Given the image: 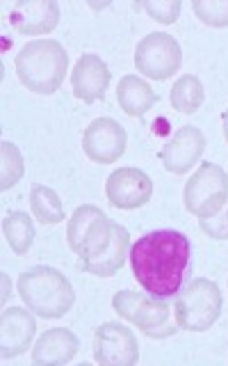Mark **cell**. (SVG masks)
I'll use <instances>...</instances> for the list:
<instances>
[{
    "mask_svg": "<svg viewBox=\"0 0 228 366\" xmlns=\"http://www.w3.org/2000/svg\"><path fill=\"white\" fill-rule=\"evenodd\" d=\"M19 295L26 307L39 318H62L71 312L76 291L60 270L34 266L19 274Z\"/></svg>",
    "mask_w": 228,
    "mask_h": 366,
    "instance_id": "obj_3",
    "label": "cell"
},
{
    "mask_svg": "<svg viewBox=\"0 0 228 366\" xmlns=\"http://www.w3.org/2000/svg\"><path fill=\"white\" fill-rule=\"evenodd\" d=\"M135 9L146 11L148 16L162 23V26H174L180 16L182 3L180 0H142V3H135Z\"/></svg>",
    "mask_w": 228,
    "mask_h": 366,
    "instance_id": "obj_24",
    "label": "cell"
},
{
    "mask_svg": "<svg viewBox=\"0 0 228 366\" xmlns=\"http://www.w3.org/2000/svg\"><path fill=\"white\" fill-rule=\"evenodd\" d=\"M114 222L94 204H83L66 222V243L80 261H94L108 249Z\"/></svg>",
    "mask_w": 228,
    "mask_h": 366,
    "instance_id": "obj_6",
    "label": "cell"
},
{
    "mask_svg": "<svg viewBox=\"0 0 228 366\" xmlns=\"http://www.w3.org/2000/svg\"><path fill=\"white\" fill-rule=\"evenodd\" d=\"M3 234L16 257H26L34 243V224L26 211H9L3 220Z\"/></svg>",
    "mask_w": 228,
    "mask_h": 366,
    "instance_id": "obj_19",
    "label": "cell"
},
{
    "mask_svg": "<svg viewBox=\"0 0 228 366\" xmlns=\"http://www.w3.org/2000/svg\"><path fill=\"white\" fill-rule=\"evenodd\" d=\"M169 101H171V106H174V110H178L182 114H194L205 101L203 83L192 74L180 76L174 83V87H171Z\"/></svg>",
    "mask_w": 228,
    "mask_h": 366,
    "instance_id": "obj_21",
    "label": "cell"
},
{
    "mask_svg": "<svg viewBox=\"0 0 228 366\" xmlns=\"http://www.w3.org/2000/svg\"><path fill=\"white\" fill-rule=\"evenodd\" d=\"M105 194L114 209H142L153 197V179L137 167H119L108 177Z\"/></svg>",
    "mask_w": 228,
    "mask_h": 366,
    "instance_id": "obj_10",
    "label": "cell"
},
{
    "mask_svg": "<svg viewBox=\"0 0 228 366\" xmlns=\"http://www.w3.org/2000/svg\"><path fill=\"white\" fill-rule=\"evenodd\" d=\"M128 259L137 284L148 295L169 300L178 295L192 268V243L174 229H157L137 238Z\"/></svg>",
    "mask_w": 228,
    "mask_h": 366,
    "instance_id": "obj_1",
    "label": "cell"
},
{
    "mask_svg": "<svg viewBox=\"0 0 228 366\" xmlns=\"http://www.w3.org/2000/svg\"><path fill=\"white\" fill-rule=\"evenodd\" d=\"M9 23L26 37L48 34L60 23V5L55 0H21L9 9Z\"/></svg>",
    "mask_w": 228,
    "mask_h": 366,
    "instance_id": "obj_14",
    "label": "cell"
},
{
    "mask_svg": "<svg viewBox=\"0 0 228 366\" xmlns=\"http://www.w3.org/2000/svg\"><path fill=\"white\" fill-rule=\"evenodd\" d=\"M130 234L128 229L123 224H117L114 222V229H112V240L108 249L103 252V254L94 261H80V268L83 272H89V274H96V277H114L121 266L125 263L130 254Z\"/></svg>",
    "mask_w": 228,
    "mask_h": 366,
    "instance_id": "obj_17",
    "label": "cell"
},
{
    "mask_svg": "<svg viewBox=\"0 0 228 366\" xmlns=\"http://www.w3.org/2000/svg\"><path fill=\"white\" fill-rule=\"evenodd\" d=\"M226 213H228V206H226Z\"/></svg>",
    "mask_w": 228,
    "mask_h": 366,
    "instance_id": "obj_27",
    "label": "cell"
},
{
    "mask_svg": "<svg viewBox=\"0 0 228 366\" xmlns=\"http://www.w3.org/2000/svg\"><path fill=\"white\" fill-rule=\"evenodd\" d=\"M112 309L123 320L133 323L151 339H167L176 335V325L171 323V307L169 302L153 297L148 293H137L123 289L112 295Z\"/></svg>",
    "mask_w": 228,
    "mask_h": 366,
    "instance_id": "obj_5",
    "label": "cell"
},
{
    "mask_svg": "<svg viewBox=\"0 0 228 366\" xmlns=\"http://www.w3.org/2000/svg\"><path fill=\"white\" fill-rule=\"evenodd\" d=\"M117 103L125 114H130V117H144V114L157 103V94L146 80L130 74L119 80Z\"/></svg>",
    "mask_w": 228,
    "mask_h": 366,
    "instance_id": "obj_18",
    "label": "cell"
},
{
    "mask_svg": "<svg viewBox=\"0 0 228 366\" xmlns=\"http://www.w3.org/2000/svg\"><path fill=\"white\" fill-rule=\"evenodd\" d=\"M80 350V339L66 327L46 330L32 348V364L37 366H57L68 364Z\"/></svg>",
    "mask_w": 228,
    "mask_h": 366,
    "instance_id": "obj_16",
    "label": "cell"
},
{
    "mask_svg": "<svg viewBox=\"0 0 228 366\" xmlns=\"http://www.w3.org/2000/svg\"><path fill=\"white\" fill-rule=\"evenodd\" d=\"M222 129H224V137H226V142H228V108L222 114Z\"/></svg>",
    "mask_w": 228,
    "mask_h": 366,
    "instance_id": "obj_26",
    "label": "cell"
},
{
    "mask_svg": "<svg viewBox=\"0 0 228 366\" xmlns=\"http://www.w3.org/2000/svg\"><path fill=\"white\" fill-rule=\"evenodd\" d=\"M182 64L180 44L167 32H151L142 37L135 49L137 71L151 80H167L174 76Z\"/></svg>",
    "mask_w": 228,
    "mask_h": 366,
    "instance_id": "obj_8",
    "label": "cell"
},
{
    "mask_svg": "<svg viewBox=\"0 0 228 366\" xmlns=\"http://www.w3.org/2000/svg\"><path fill=\"white\" fill-rule=\"evenodd\" d=\"M110 69L108 64L100 60V55L96 53H85L80 55V60L76 62L73 71H71V89H73V97L78 101L91 103L103 101L105 97V89L110 85Z\"/></svg>",
    "mask_w": 228,
    "mask_h": 366,
    "instance_id": "obj_15",
    "label": "cell"
},
{
    "mask_svg": "<svg viewBox=\"0 0 228 366\" xmlns=\"http://www.w3.org/2000/svg\"><path fill=\"white\" fill-rule=\"evenodd\" d=\"M128 135L125 129L112 117H98L83 133V149L89 160L98 165H112L125 154Z\"/></svg>",
    "mask_w": 228,
    "mask_h": 366,
    "instance_id": "obj_9",
    "label": "cell"
},
{
    "mask_svg": "<svg viewBox=\"0 0 228 366\" xmlns=\"http://www.w3.org/2000/svg\"><path fill=\"white\" fill-rule=\"evenodd\" d=\"M34 335H37V320L30 309L7 307L0 316V357H19L30 348Z\"/></svg>",
    "mask_w": 228,
    "mask_h": 366,
    "instance_id": "obj_13",
    "label": "cell"
},
{
    "mask_svg": "<svg viewBox=\"0 0 228 366\" xmlns=\"http://www.w3.org/2000/svg\"><path fill=\"white\" fill-rule=\"evenodd\" d=\"M192 9L210 28H228V0H194Z\"/></svg>",
    "mask_w": 228,
    "mask_h": 366,
    "instance_id": "obj_23",
    "label": "cell"
},
{
    "mask_svg": "<svg viewBox=\"0 0 228 366\" xmlns=\"http://www.w3.org/2000/svg\"><path fill=\"white\" fill-rule=\"evenodd\" d=\"M187 213L199 220L219 213L228 202V174L217 163H201L182 190Z\"/></svg>",
    "mask_w": 228,
    "mask_h": 366,
    "instance_id": "obj_7",
    "label": "cell"
},
{
    "mask_svg": "<svg viewBox=\"0 0 228 366\" xmlns=\"http://www.w3.org/2000/svg\"><path fill=\"white\" fill-rule=\"evenodd\" d=\"M30 209H32L34 220H39L41 224L64 222V204L60 199V194L48 186H32Z\"/></svg>",
    "mask_w": 228,
    "mask_h": 366,
    "instance_id": "obj_20",
    "label": "cell"
},
{
    "mask_svg": "<svg viewBox=\"0 0 228 366\" xmlns=\"http://www.w3.org/2000/svg\"><path fill=\"white\" fill-rule=\"evenodd\" d=\"M201 229H203L205 234H210L212 238H217V240H228V213H226V206L217 215L201 220Z\"/></svg>",
    "mask_w": 228,
    "mask_h": 366,
    "instance_id": "obj_25",
    "label": "cell"
},
{
    "mask_svg": "<svg viewBox=\"0 0 228 366\" xmlns=\"http://www.w3.org/2000/svg\"><path fill=\"white\" fill-rule=\"evenodd\" d=\"M222 309L224 297L219 286L205 277H197L178 291L174 302V318L180 330L205 332L217 323Z\"/></svg>",
    "mask_w": 228,
    "mask_h": 366,
    "instance_id": "obj_4",
    "label": "cell"
},
{
    "mask_svg": "<svg viewBox=\"0 0 228 366\" xmlns=\"http://www.w3.org/2000/svg\"><path fill=\"white\" fill-rule=\"evenodd\" d=\"M205 152V135L197 126H180L160 149V163L171 174H187Z\"/></svg>",
    "mask_w": 228,
    "mask_h": 366,
    "instance_id": "obj_12",
    "label": "cell"
},
{
    "mask_svg": "<svg viewBox=\"0 0 228 366\" xmlns=\"http://www.w3.org/2000/svg\"><path fill=\"white\" fill-rule=\"evenodd\" d=\"M94 360L100 366H133L140 360V346L133 330L121 323H103L94 335Z\"/></svg>",
    "mask_w": 228,
    "mask_h": 366,
    "instance_id": "obj_11",
    "label": "cell"
},
{
    "mask_svg": "<svg viewBox=\"0 0 228 366\" xmlns=\"http://www.w3.org/2000/svg\"><path fill=\"white\" fill-rule=\"evenodd\" d=\"M23 174H26V163H23L21 149L14 142L3 140L0 142V190L14 188Z\"/></svg>",
    "mask_w": 228,
    "mask_h": 366,
    "instance_id": "obj_22",
    "label": "cell"
},
{
    "mask_svg": "<svg viewBox=\"0 0 228 366\" xmlns=\"http://www.w3.org/2000/svg\"><path fill=\"white\" fill-rule=\"evenodd\" d=\"M16 76L21 85L34 94H55L64 83L68 55L64 46L55 39H34L28 41L19 51L16 60Z\"/></svg>",
    "mask_w": 228,
    "mask_h": 366,
    "instance_id": "obj_2",
    "label": "cell"
}]
</instances>
